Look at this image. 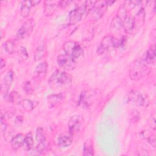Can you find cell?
<instances>
[{
  "mask_svg": "<svg viewBox=\"0 0 156 156\" xmlns=\"http://www.w3.org/2000/svg\"><path fill=\"white\" fill-rule=\"evenodd\" d=\"M151 72V68L143 59L134 61L129 69V77L134 80L138 81L147 77Z\"/></svg>",
  "mask_w": 156,
  "mask_h": 156,
  "instance_id": "6da1fadb",
  "label": "cell"
},
{
  "mask_svg": "<svg viewBox=\"0 0 156 156\" xmlns=\"http://www.w3.org/2000/svg\"><path fill=\"white\" fill-rule=\"evenodd\" d=\"M72 82L71 77L64 71L55 70L51 76L48 80V83L51 87L57 88L68 87Z\"/></svg>",
  "mask_w": 156,
  "mask_h": 156,
  "instance_id": "7a4b0ae2",
  "label": "cell"
},
{
  "mask_svg": "<svg viewBox=\"0 0 156 156\" xmlns=\"http://www.w3.org/2000/svg\"><path fill=\"white\" fill-rule=\"evenodd\" d=\"M65 54L71 56L74 59L78 58L83 55V49L81 46L74 41H67L63 46Z\"/></svg>",
  "mask_w": 156,
  "mask_h": 156,
  "instance_id": "3957f363",
  "label": "cell"
},
{
  "mask_svg": "<svg viewBox=\"0 0 156 156\" xmlns=\"http://www.w3.org/2000/svg\"><path fill=\"white\" fill-rule=\"evenodd\" d=\"M127 99L128 102H131L132 104L139 106L147 107L149 105V97L136 90L130 91L127 94Z\"/></svg>",
  "mask_w": 156,
  "mask_h": 156,
  "instance_id": "277c9868",
  "label": "cell"
},
{
  "mask_svg": "<svg viewBox=\"0 0 156 156\" xmlns=\"http://www.w3.org/2000/svg\"><path fill=\"white\" fill-rule=\"evenodd\" d=\"M57 62L61 68L68 71L73 70L76 66V59L65 53L58 55Z\"/></svg>",
  "mask_w": 156,
  "mask_h": 156,
  "instance_id": "5b68a950",
  "label": "cell"
},
{
  "mask_svg": "<svg viewBox=\"0 0 156 156\" xmlns=\"http://www.w3.org/2000/svg\"><path fill=\"white\" fill-rule=\"evenodd\" d=\"M35 26V22L33 19H29L23 23L18 29L16 37L18 39H24L30 35Z\"/></svg>",
  "mask_w": 156,
  "mask_h": 156,
  "instance_id": "8992f818",
  "label": "cell"
},
{
  "mask_svg": "<svg viewBox=\"0 0 156 156\" xmlns=\"http://www.w3.org/2000/svg\"><path fill=\"white\" fill-rule=\"evenodd\" d=\"M83 117L79 115H74L72 116L68 121L69 132L74 135L76 133L78 132L83 123Z\"/></svg>",
  "mask_w": 156,
  "mask_h": 156,
  "instance_id": "52a82bcc",
  "label": "cell"
},
{
  "mask_svg": "<svg viewBox=\"0 0 156 156\" xmlns=\"http://www.w3.org/2000/svg\"><path fill=\"white\" fill-rule=\"evenodd\" d=\"M85 5L77 6L73 9L69 14V21L71 24H75L79 22L82 18L83 15L85 13Z\"/></svg>",
  "mask_w": 156,
  "mask_h": 156,
  "instance_id": "ba28073f",
  "label": "cell"
},
{
  "mask_svg": "<svg viewBox=\"0 0 156 156\" xmlns=\"http://www.w3.org/2000/svg\"><path fill=\"white\" fill-rule=\"evenodd\" d=\"M107 5H106L105 1H96V3L91 10L93 18L95 20H98L101 18L107 10Z\"/></svg>",
  "mask_w": 156,
  "mask_h": 156,
  "instance_id": "9c48e42d",
  "label": "cell"
},
{
  "mask_svg": "<svg viewBox=\"0 0 156 156\" xmlns=\"http://www.w3.org/2000/svg\"><path fill=\"white\" fill-rule=\"evenodd\" d=\"M13 72L12 70H10L7 73L3 79L1 84V91L4 94V98H5L8 95V91L13 82Z\"/></svg>",
  "mask_w": 156,
  "mask_h": 156,
  "instance_id": "30bf717a",
  "label": "cell"
},
{
  "mask_svg": "<svg viewBox=\"0 0 156 156\" xmlns=\"http://www.w3.org/2000/svg\"><path fill=\"white\" fill-rule=\"evenodd\" d=\"M113 39L114 37L112 35H107L105 36L102 40H101V43H99V46L97 48L96 52L98 54H102L105 51H106L110 47H113Z\"/></svg>",
  "mask_w": 156,
  "mask_h": 156,
  "instance_id": "8fae6325",
  "label": "cell"
},
{
  "mask_svg": "<svg viewBox=\"0 0 156 156\" xmlns=\"http://www.w3.org/2000/svg\"><path fill=\"white\" fill-rule=\"evenodd\" d=\"M48 67V65L46 62H43L40 63L35 68L34 71L35 77L38 80L43 79L46 75Z\"/></svg>",
  "mask_w": 156,
  "mask_h": 156,
  "instance_id": "7c38bea8",
  "label": "cell"
},
{
  "mask_svg": "<svg viewBox=\"0 0 156 156\" xmlns=\"http://www.w3.org/2000/svg\"><path fill=\"white\" fill-rule=\"evenodd\" d=\"M59 1H46L44 2V13L46 16H50L52 15L57 7H58Z\"/></svg>",
  "mask_w": 156,
  "mask_h": 156,
  "instance_id": "4fadbf2b",
  "label": "cell"
},
{
  "mask_svg": "<svg viewBox=\"0 0 156 156\" xmlns=\"http://www.w3.org/2000/svg\"><path fill=\"white\" fill-rule=\"evenodd\" d=\"M62 93L50 94L47 98V103L49 108H54L57 106L63 99Z\"/></svg>",
  "mask_w": 156,
  "mask_h": 156,
  "instance_id": "5bb4252c",
  "label": "cell"
},
{
  "mask_svg": "<svg viewBox=\"0 0 156 156\" xmlns=\"http://www.w3.org/2000/svg\"><path fill=\"white\" fill-rule=\"evenodd\" d=\"M73 135L69 132V134L62 133L57 138L58 144L62 147H66L70 146L73 142Z\"/></svg>",
  "mask_w": 156,
  "mask_h": 156,
  "instance_id": "9a60e30c",
  "label": "cell"
},
{
  "mask_svg": "<svg viewBox=\"0 0 156 156\" xmlns=\"http://www.w3.org/2000/svg\"><path fill=\"white\" fill-rule=\"evenodd\" d=\"M143 61L147 65L154 63L155 61V45L151 46L144 54L143 58Z\"/></svg>",
  "mask_w": 156,
  "mask_h": 156,
  "instance_id": "2e32d148",
  "label": "cell"
},
{
  "mask_svg": "<svg viewBox=\"0 0 156 156\" xmlns=\"http://www.w3.org/2000/svg\"><path fill=\"white\" fill-rule=\"evenodd\" d=\"M92 94L89 93L88 91H83L82 92L79 99V104L82 105L83 108L88 107L92 104Z\"/></svg>",
  "mask_w": 156,
  "mask_h": 156,
  "instance_id": "e0dca14e",
  "label": "cell"
},
{
  "mask_svg": "<svg viewBox=\"0 0 156 156\" xmlns=\"http://www.w3.org/2000/svg\"><path fill=\"white\" fill-rule=\"evenodd\" d=\"M24 138L25 136L21 133H18L13 137L11 140V146L13 151H16L23 146Z\"/></svg>",
  "mask_w": 156,
  "mask_h": 156,
  "instance_id": "ac0fdd59",
  "label": "cell"
},
{
  "mask_svg": "<svg viewBox=\"0 0 156 156\" xmlns=\"http://www.w3.org/2000/svg\"><path fill=\"white\" fill-rule=\"evenodd\" d=\"M32 6L31 1H22L20 8V14L23 18H26L29 16Z\"/></svg>",
  "mask_w": 156,
  "mask_h": 156,
  "instance_id": "d6986e66",
  "label": "cell"
},
{
  "mask_svg": "<svg viewBox=\"0 0 156 156\" xmlns=\"http://www.w3.org/2000/svg\"><path fill=\"white\" fill-rule=\"evenodd\" d=\"M122 27L126 33H131L134 29L133 17L127 16L122 21Z\"/></svg>",
  "mask_w": 156,
  "mask_h": 156,
  "instance_id": "ffe728a7",
  "label": "cell"
},
{
  "mask_svg": "<svg viewBox=\"0 0 156 156\" xmlns=\"http://www.w3.org/2000/svg\"><path fill=\"white\" fill-rule=\"evenodd\" d=\"M144 16L145 13L143 9H141L136 14L135 16L133 17L134 20V29L136 27H139L144 23Z\"/></svg>",
  "mask_w": 156,
  "mask_h": 156,
  "instance_id": "44dd1931",
  "label": "cell"
},
{
  "mask_svg": "<svg viewBox=\"0 0 156 156\" xmlns=\"http://www.w3.org/2000/svg\"><path fill=\"white\" fill-rule=\"evenodd\" d=\"M94 147L92 141L88 140L86 141L83 146V155L85 156L94 155Z\"/></svg>",
  "mask_w": 156,
  "mask_h": 156,
  "instance_id": "7402d4cb",
  "label": "cell"
},
{
  "mask_svg": "<svg viewBox=\"0 0 156 156\" xmlns=\"http://www.w3.org/2000/svg\"><path fill=\"white\" fill-rule=\"evenodd\" d=\"M33 146H34V140H33L32 135L31 133H29L25 136L24 143L22 147L25 151H29L32 149Z\"/></svg>",
  "mask_w": 156,
  "mask_h": 156,
  "instance_id": "603a6c76",
  "label": "cell"
},
{
  "mask_svg": "<svg viewBox=\"0 0 156 156\" xmlns=\"http://www.w3.org/2000/svg\"><path fill=\"white\" fill-rule=\"evenodd\" d=\"M46 52V46L44 44H40L37 47L34 52V59L35 62L40 60L44 55Z\"/></svg>",
  "mask_w": 156,
  "mask_h": 156,
  "instance_id": "cb8c5ba5",
  "label": "cell"
},
{
  "mask_svg": "<svg viewBox=\"0 0 156 156\" xmlns=\"http://www.w3.org/2000/svg\"><path fill=\"white\" fill-rule=\"evenodd\" d=\"M19 104L21 105V106L23 108V109L27 112H30L34 108V102L31 100H29L27 99H21Z\"/></svg>",
  "mask_w": 156,
  "mask_h": 156,
  "instance_id": "d4e9b609",
  "label": "cell"
},
{
  "mask_svg": "<svg viewBox=\"0 0 156 156\" xmlns=\"http://www.w3.org/2000/svg\"><path fill=\"white\" fill-rule=\"evenodd\" d=\"M122 27V21L118 16H115L110 23V28L113 30H118Z\"/></svg>",
  "mask_w": 156,
  "mask_h": 156,
  "instance_id": "484cf974",
  "label": "cell"
},
{
  "mask_svg": "<svg viewBox=\"0 0 156 156\" xmlns=\"http://www.w3.org/2000/svg\"><path fill=\"white\" fill-rule=\"evenodd\" d=\"M4 49L7 53L9 54H12L15 52L16 49V46L15 44V43L12 40H8L4 44Z\"/></svg>",
  "mask_w": 156,
  "mask_h": 156,
  "instance_id": "4316f807",
  "label": "cell"
},
{
  "mask_svg": "<svg viewBox=\"0 0 156 156\" xmlns=\"http://www.w3.org/2000/svg\"><path fill=\"white\" fill-rule=\"evenodd\" d=\"M35 138L38 143L46 142V135L43 129L41 127H38L36 130Z\"/></svg>",
  "mask_w": 156,
  "mask_h": 156,
  "instance_id": "83f0119b",
  "label": "cell"
},
{
  "mask_svg": "<svg viewBox=\"0 0 156 156\" xmlns=\"http://www.w3.org/2000/svg\"><path fill=\"white\" fill-rule=\"evenodd\" d=\"M5 98L7 99V100L8 101L12 102V103L18 102L19 104L21 100V99H20V96L16 91L11 92L10 94H8V95Z\"/></svg>",
  "mask_w": 156,
  "mask_h": 156,
  "instance_id": "f1b7e54d",
  "label": "cell"
},
{
  "mask_svg": "<svg viewBox=\"0 0 156 156\" xmlns=\"http://www.w3.org/2000/svg\"><path fill=\"white\" fill-rule=\"evenodd\" d=\"M116 16H118L122 21L127 16V10L124 4H121L119 7Z\"/></svg>",
  "mask_w": 156,
  "mask_h": 156,
  "instance_id": "f546056e",
  "label": "cell"
},
{
  "mask_svg": "<svg viewBox=\"0 0 156 156\" xmlns=\"http://www.w3.org/2000/svg\"><path fill=\"white\" fill-rule=\"evenodd\" d=\"M18 53L19 57L20 58V59L23 60H26L28 58V54L26 49L24 47H23V46L20 47L18 49Z\"/></svg>",
  "mask_w": 156,
  "mask_h": 156,
  "instance_id": "4dcf8cb0",
  "label": "cell"
},
{
  "mask_svg": "<svg viewBox=\"0 0 156 156\" xmlns=\"http://www.w3.org/2000/svg\"><path fill=\"white\" fill-rule=\"evenodd\" d=\"M140 118V114L139 112L136 110H133L129 115V118L130 119V121L132 122L138 121Z\"/></svg>",
  "mask_w": 156,
  "mask_h": 156,
  "instance_id": "1f68e13d",
  "label": "cell"
},
{
  "mask_svg": "<svg viewBox=\"0 0 156 156\" xmlns=\"http://www.w3.org/2000/svg\"><path fill=\"white\" fill-rule=\"evenodd\" d=\"M96 3V1H87L85 2V11L90 12L92 10L93 8L94 4Z\"/></svg>",
  "mask_w": 156,
  "mask_h": 156,
  "instance_id": "d6a6232c",
  "label": "cell"
},
{
  "mask_svg": "<svg viewBox=\"0 0 156 156\" xmlns=\"http://www.w3.org/2000/svg\"><path fill=\"white\" fill-rule=\"evenodd\" d=\"M46 147H47L46 141L42 142V143H38L36 147V150H37V152H38L40 154V153H41L42 152H43L46 149Z\"/></svg>",
  "mask_w": 156,
  "mask_h": 156,
  "instance_id": "836d02e7",
  "label": "cell"
},
{
  "mask_svg": "<svg viewBox=\"0 0 156 156\" xmlns=\"http://www.w3.org/2000/svg\"><path fill=\"white\" fill-rule=\"evenodd\" d=\"M24 90L25 91V92L27 94H31L33 92L34 90H33V88H32L31 83L29 81H27L24 83Z\"/></svg>",
  "mask_w": 156,
  "mask_h": 156,
  "instance_id": "e575fe53",
  "label": "cell"
},
{
  "mask_svg": "<svg viewBox=\"0 0 156 156\" xmlns=\"http://www.w3.org/2000/svg\"><path fill=\"white\" fill-rule=\"evenodd\" d=\"M71 2V1H59L58 6L62 9H64L66 7H67Z\"/></svg>",
  "mask_w": 156,
  "mask_h": 156,
  "instance_id": "d590c367",
  "label": "cell"
},
{
  "mask_svg": "<svg viewBox=\"0 0 156 156\" xmlns=\"http://www.w3.org/2000/svg\"><path fill=\"white\" fill-rule=\"evenodd\" d=\"M23 121V118L22 116H18L16 117L15 118V124L16 126H20Z\"/></svg>",
  "mask_w": 156,
  "mask_h": 156,
  "instance_id": "8d00e7d4",
  "label": "cell"
},
{
  "mask_svg": "<svg viewBox=\"0 0 156 156\" xmlns=\"http://www.w3.org/2000/svg\"><path fill=\"white\" fill-rule=\"evenodd\" d=\"M148 142L151 144V146L154 147H155V136L154 135H152L149 136Z\"/></svg>",
  "mask_w": 156,
  "mask_h": 156,
  "instance_id": "74e56055",
  "label": "cell"
},
{
  "mask_svg": "<svg viewBox=\"0 0 156 156\" xmlns=\"http://www.w3.org/2000/svg\"><path fill=\"white\" fill-rule=\"evenodd\" d=\"M151 127L155 130V119L154 118H151Z\"/></svg>",
  "mask_w": 156,
  "mask_h": 156,
  "instance_id": "f35d334b",
  "label": "cell"
},
{
  "mask_svg": "<svg viewBox=\"0 0 156 156\" xmlns=\"http://www.w3.org/2000/svg\"><path fill=\"white\" fill-rule=\"evenodd\" d=\"M5 66V62L2 58H1V62H0V68H1V69H2Z\"/></svg>",
  "mask_w": 156,
  "mask_h": 156,
  "instance_id": "ab89813d",
  "label": "cell"
},
{
  "mask_svg": "<svg viewBox=\"0 0 156 156\" xmlns=\"http://www.w3.org/2000/svg\"><path fill=\"white\" fill-rule=\"evenodd\" d=\"M41 1H36V0H34V1H31V3H32V6H35L37 4H38Z\"/></svg>",
  "mask_w": 156,
  "mask_h": 156,
  "instance_id": "60d3db41",
  "label": "cell"
},
{
  "mask_svg": "<svg viewBox=\"0 0 156 156\" xmlns=\"http://www.w3.org/2000/svg\"><path fill=\"white\" fill-rule=\"evenodd\" d=\"M115 1H105V2L107 6L112 5Z\"/></svg>",
  "mask_w": 156,
  "mask_h": 156,
  "instance_id": "b9f144b4",
  "label": "cell"
}]
</instances>
